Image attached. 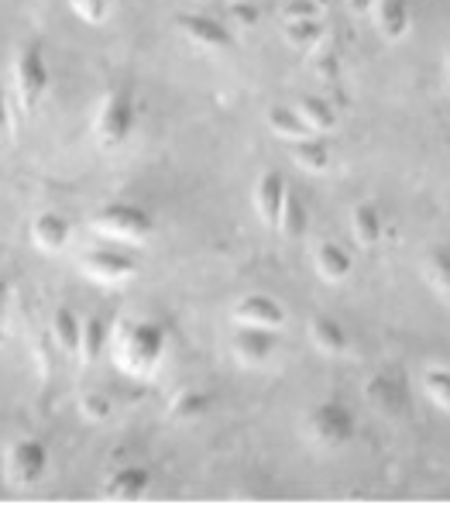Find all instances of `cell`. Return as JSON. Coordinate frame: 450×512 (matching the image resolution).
<instances>
[{"mask_svg":"<svg viewBox=\"0 0 450 512\" xmlns=\"http://www.w3.org/2000/svg\"><path fill=\"white\" fill-rule=\"evenodd\" d=\"M207 406H210V399L203 396V392H179L169 406V416H176V420H196V416L207 413Z\"/></svg>","mask_w":450,"mask_h":512,"instance_id":"cell-29","label":"cell"},{"mask_svg":"<svg viewBox=\"0 0 450 512\" xmlns=\"http://www.w3.org/2000/svg\"><path fill=\"white\" fill-rule=\"evenodd\" d=\"M351 234L361 248H375V244L385 238V217H382V210H378V203L365 200L351 210Z\"/></svg>","mask_w":450,"mask_h":512,"instance_id":"cell-19","label":"cell"},{"mask_svg":"<svg viewBox=\"0 0 450 512\" xmlns=\"http://www.w3.org/2000/svg\"><path fill=\"white\" fill-rule=\"evenodd\" d=\"M80 416L86 423H107L110 416H114V399H110L107 392H83Z\"/></svg>","mask_w":450,"mask_h":512,"instance_id":"cell-28","label":"cell"},{"mask_svg":"<svg viewBox=\"0 0 450 512\" xmlns=\"http://www.w3.org/2000/svg\"><path fill=\"white\" fill-rule=\"evenodd\" d=\"M69 241H73V224H69L66 214H59V210H42V214H35V220H31V244H35L38 251L59 255V251L69 248Z\"/></svg>","mask_w":450,"mask_h":512,"instance_id":"cell-14","label":"cell"},{"mask_svg":"<svg viewBox=\"0 0 450 512\" xmlns=\"http://www.w3.org/2000/svg\"><path fill=\"white\" fill-rule=\"evenodd\" d=\"M90 231L114 244H148L155 238V217L134 203H107L90 217Z\"/></svg>","mask_w":450,"mask_h":512,"instance_id":"cell-5","label":"cell"},{"mask_svg":"<svg viewBox=\"0 0 450 512\" xmlns=\"http://www.w3.org/2000/svg\"><path fill=\"white\" fill-rule=\"evenodd\" d=\"M423 396L430 399L440 413L450 416V368L447 365H430L423 372Z\"/></svg>","mask_w":450,"mask_h":512,"instance_id":"cell-26","label":"cell"},{"mask_svg":"<svg viewBox=\"0 0 450 512\" xmlns=\"http://www.w3.org/2000/svg\"><path fill=\"white\" fill-rule=\"evenodd\" d=\"M134 128H138V104H134V97L128 90H121V86L107 90L97 114H93V138H97V145L104 152H117V148H124L131 141Z\"/></svg>","mask_w":450,"mask_h":512,"instance_id":"cell-4","label":"cell"},{"mask_svg":"<svg viewBox=\"0 0 450 512\" xmlns=\"http://www.w3.org/2000/svg\"><path fill=\"white\" fill-rule=\"evenodd\" d=\"M110 358L131 378H155L169 358V334L159 320L148 317H124L110 327Z\"/></svg>","mask_w":450,"mask_h":512,"instance_id":"cell-1","label":"cell"},{"mask_svg":"<svg viewBox=\"0 0 450 512\" xmlns=\"http://www.w3.org/2000/svg\"><path fill=\"white\" fill-rule=\"evenodd\" d=\"M265 124H268V131H272L275 138H282V141H299V138L310 135V128L299 121L296 107H282V104L268 107Z\"/></svg>","mask_w":450,"mask_h":512,"instance_id":"cell-25","label":"cell"},{"mask_svg":"<svg viewBox=\"0 0 450 512\" xmlns=\"http://www.w3.org/2000/svg\"><path fill=\"white\" fill-rule=\"evenodd\" d=\"M286 38H289V45H296V49H320L323 28L317 18H289Z\"/></svg>","mask_w":450,"mask_h":512,"instance_id":"cell-27","label":"cell"},{"mask_svg":"<svg viewBox=\"0 0 450 512\" xmlns=\"http://www.w3.org/2000/svg\"><path fill=\"white\" fill-rule=\"evenodd\" d=\"M4 475L14 488H35L49 475V447L35 437H21L7 447Z\"/></svg>","mask_w":450,"mask_h":512,"instance_id":"cell-6","label":"cell"},{"mask_svg":"<svg viewBox=\"0 0 450 512\" xmlns=\"http://www.w3.org/2000/svg\"><path fill=\"white\" fill-rule=\"evenodd\" d=\"M11 83H14L18 107L25 110V114H35V110L45 104V97H49V90H52V69H49V59H45L42 42H25L14 52Z\"/></svg>","mask_w":450,"mask_h":512,"instance_id":"cell-3","label":"cell"},{"mask_svg":"<svg viewBox=\"0 0 450 512\" xmlns=\"http://www.w3.org/2000/svg\"><path fill=\"white\" fill-rule=\"evenodd\" d=\"M152 488V471L145 464H121V468L107 471L104 485H100V499L128 506V502H141Z\"/></svg>","mask_w":450,"mask_h":512,"instance_id":"cell-9","label":"cell"},{"mask_svg":"<svg viewBox=\"0 0 450 512\" xmlns=\"http://www.w3.org/2000/svg\"><path fill=\"white\" fill-rule=\"evenodd\" d=\"M365 399H368V406L375 409L378 416H402L406 413V406H409V385H406V378L396 375V372H378L375 378H368L365 382Z\"/></svg>","mask_w":450,"mask_h":512,"instance_id":"cell-11","label":"cell"},{"mask_svg":"<svg viewBox=\"0 0 450 512\" xmlns=\"http://www.w3.org/2000/svg\"><path fill=\"white\" fill-rule=\"evenodd\" d=\"M354 413L341 399H320L303 413V437L310 440L317 451H341L354 440Z\"/></svg>","mask_w":450,"mask_h":512,"instance_id":"cell-2","label":"cell"},{"mask_svg":"<svg viewBox=\"0 0 450 512\" xmlns=\"http://www.w3.org/2000/svg\"><path fill=\"white\" fill-rule=\"evenodd\" d=\"M80 337H83V317L76 310H69V306H59V310L52 313L55 348L62 354H69V358H76V354H80Z\"/></svg>","mask_w":450,"mask_h":512,"instance_id":"cell-20","label":"cell"},{"mask_svg":"<svg viewBox=\"0 0 450 512\" xmlns=\"http://www.w3.org/2000/svg\"><path fill=\"white\" fill-rule=\"evenodd\" d=\"M320 7L310 4V0H296V4L289 7V18H317Z\"/></svg>","mask_w":450,"mask_h":512,"instance_id":"cell-32","label":"cell"},{"mask_svg":"<svg viewBox=\"0 0 450 512\" xmlns=\"http://www.w3.org/2000/svg\"><path fill=\"white\" fill-rule=\"evenodd\" d=\"M296 114H299V121L310 128V135H327V131L337 128V110L327 97L303 93V97L296 100Z\"/></svg>","mask_w":450,"mask_h":512,"instance_id":"cell-18","label":"cell"},{"mask_svg":"<svg viewBox=\"0 0 450 512\" xmlns=\"http://www.w3.org/2000/svg\"><path fill=\"white\" fill-rule=\"evenodd\" d=\"M306 334H310L313 348H317L320 354H327V358H344L347 348H351V334H347V327L337 317H330V313H317V317H310Z\"/></svg>","mask_w":450,"mask_h":512,"instance_id":"cell-15","label":"cell"},{"mask_svg":"<svg viewBox=\"0 0 450 512\" xmlns=\"http://www.w3.org/2000/svg\"><path fill=\"white\" fill-rule=\"evenodd\" d=\"M313 262H317V272H320L323 282H344L347 275H351V269H354L351 251H347L341 241H330V238H323L317 244V251H313Z\"/></svg>","mask_w":450,"mask_h":512,"instance_id":"cell-17","label":"cell"},{"mask_svg":"<svg viewBox=\"0 0 450 512\" xmlns=\"http://www.w3.org/2000/svg\"><path fill=\"white\" fill-rule=\"evenodd\" d=\"M371 21H375V31L385 42H402L413 28V14H409L406 0H378L371 7Z\"/></svg>","mask_w":450,"mask_h":512,"instance_id":"cell-16","label":"cell"},{"mask_svg":"<svg viewBox=\"0 0 450 512\" xmlns=\"http://www.w3.org/2000/svg\"><path fill=\"white\" fill-rule=\"evenodd\" d=\"M306 227H310V214H306V203L299 193H286V200H282V214H279V227L275 231L282 234V238L289 241H299L306 234Z\"/></svg>","mask_w":450,"mask_h":512,"instance_id":"cell-24","label":"cell"},{"mask_svg":"<svg viewBox=\"0 0 450 512\" xmlns=\"http://www.w3.org/2000/svg\"><path fill=\"white\" fill-rule=\"evenodd\" d=\"M4 324H7V286L0 282V334H4Z\"/></svg>","mask_w":450,"mask_h":512,"instance_id":"cell-35","label":"cell"},{"mask_svg":"<svg viewBox=\"0 0 450 512\" xmlns=\"http://www.w3.org/2000/svg\"><path fill=\"white\" fill-rule=\"evenodd\" d=\"M234 324L258 327V330H282L286 327V306L272 293H248L234 303Z\"/></svg>","mask_w":450,"mask_h":512,"instance_id":"cell-10","label":"cell"},{"mask_svg":"<svg viewBox=\"0 0 450 512\" xmlns=\"http://www.w3.org/2000/svg\"><path fill=\"white\" fill-rule=\"evenodd\" d=\"M176 31L193 49H203V52H227L234 45V31L220 18H213V14H200V11L179 14Z\"/></svg>","mask_w":450,"mask_h":512,"instance_id":"cell-8","label":"cell"},{"mask_svg":"<svg viewBox=\"0 0 450 512\" xmlns=\"http://www.w3.org/2000/svg\"><path fill=\"white\" fill-rule=\"evenodd\" d=\"M80 272L97 286H124L138 275V262L121 248H93L80 255Z\"/></svg>","mask_w":450,"mask_h":512,"instance_id":"cell-7","label":"cell"},{"mask_svg":"<svg viewBox=\"0 0 450 512\" xmlns=\"http://www.w3.org/2000/svg\"><path fill=\"white\" fill-rule=\"evenodd\" d=\"M7 131H11V110H7V97H4V90H0V141L7 138Z\"/></svg>","mask_w":450,"mask_h":512,"instance_id":"cell-33","label":"cell"},{"mask_svg":"<svg viewBox=\"0 0 450 512\" xmlns=\"http://www.w3.org/2000/svg\"><path fill=\"white\" fill-rule=\"evenodd\" d=\"M231 351L244 368H262L275 358L279 341H275V330L238 327V334H234V341H231Z\"/></svg>","mask_w":450,"mask_h":512,"instance_id":"cell-13","label":"cell"},{"mask_svg":"<svg viewBox=\"0 0 450 512\" xmlns=\"http://www.w3.org/2000/svg\"><path fill=\"white\" fill-rule=\"evenodd\" d=\"M423 279L440 299L450 303V248H430L423 255Z\"/></svg>","mask_w":450,"mask_h":512,"instance_id":"cell-22","label":"cell"},{"mask_svg":"<svg viewBox=\"0 0 450 512\" xmlns=\"http://www.w3.org/2000/svg\"><path fill=\"white\" fill-rule=\"evenodd\" d=\"M289 148H292V162H296L303 172H310V176H323V172L330 169V148L323 145L320 135H306L299 141H289Z\"/></svg>","mask_w":450,"mask_h":512,"instance_id":"cell-21","label":"cell"},{"mask_svg":"<svg viewBox=\"0 0 450 512\" xmlns=\"http://www.w3.org/2000/svg\"><path fill=\"white\" fill-rule=\"evenodd\" d=\"M289 186L286 176L279 169H265L262 176L255 179V189H251V207H255V217L262 220L265 227H279V214H282V200H286Z\"/></svg>","mask_w":450,"mask_h":512,"instance_id":"cell-12","label":"cell"},{"mask_svg":"<svg viewBox=\"0 0 450 512\" xmlns=\"http://www.w3.org/2000/svg\"><path fill=\"white\" fill-rule=\"evenodd\" d=\"M69 7L86 25H104L110 18V0H69Z\"/></svg>","mask_w":450,"mask_h":512,"instance_id":"cell-30","label":"cell"},{"mask_svg":"<svg viewBox=\"0 0 450 512\" xmlns=\"http://www.w3.org/2000/svg\"><path fill=\"white\" fill-rule=\"evenodd\" d=\"M378 0H347V11L351 14H371V7H375Z\"/></svg>","mask_w":450,"mask_h":512,"instance_id":"cell-34","label":"cell"},{"mask_svg":"<svg viewBox=\"0 0 450 512\" xmlns=\"http://www.w3.org/2000/svg\"><path fill=\"white\" fill-rule=\"evenodd\" d=\"M234 21L244 28H255L258 25V7L251 4H234Z\"/></svg>","mask_w":450,"mask_h":512,"instance_id":"cell-31","label":"cell"},{"mask_svg":"<svg viewBox=\"0 0 450 512\" xmlns=\"http://www.w3.org/2000/svg\"><path fill=\"white\" fill-rule=\"evenodd\" d=\"M110 348V324L100 317H90L83 320V337H80V354L76 358L83 361V365H97L100 354Z\"/></svg>","mask_w":450,"mask_h":512,"instance_id":"cell-23","label":"cell"}]
</instances>
